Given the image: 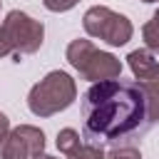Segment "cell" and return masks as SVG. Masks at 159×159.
I'll return each mask as SVG.
<instances>
[{
	"mask_svg": "<svg viewBox=\"0 0 159 159\" xmlns=\"http://www.w3.org/2000/svg\"><path fill=\"white\" fill-rule=\"evenodd\" d=\"M159 124V97L139 80L94 82L82 94V139L97 147H132Z\"/></svg>",
	"mask_w": 159,
	"mask_h": 159,
	"instance_id": "6da1fadb",
	"label": "cell"
},
{
	"mask_svg": "<svg viewBox=\"0 0 159 159\" xmlns=\"http://www.w3.org/2000/svg\"><path fill=\"white\" fill-rule=\"evenodd\" d=\"M77 99V84L75 80L62 72L55 70L50 75H45L27 94V107L35 117H52L62 109H67L72 102Z\"/></svg>",
	"mask_w": 159,
	"mask_h": 159,
	"instance_id": "7a4b0ae2",
	"label": "cell"
},
{
	"mask_svg": "<svg viewBox=\"0 0 159 159\" xmlns=\"http://www.w3.org/2000/svg\"><path fill=\"white\" fill-rule=\"evenodd\" d=\"M67 62L80 72L82 80H89V82L117 80L122 75V62L112 52L97 50L84 37H77L67 45Z\"/></svg>",
	"mask_w": 159,
	"mask_h": 159,
	"instance_id": "3957f363",
	"label": "cell"
},
{
	"mask_svg": "<svg viewBox=\"0 0 159 159\" xmlns=\"http://www.w3.org/2000/svg\"><path fill=\"white\" fill-rule=\"evenodd\" d=\"M82 25H84V32L89 37H97V40H104L107 45L112 47H122L132 40V22L127 15L122 12H114L112 7H104V5H94L84 12L82 17Z\"/></svg>",
	"mask_w": 159,
	"mask_h": 159,
	"instance_id": "277c9868",
	"label": "cell"
},
{
	"mask_svg": "<svg viewBox=\"0 0 159 159\" xmlns=\"http://www.w3.org/2000/svg\"><path fill=\"white\" fill-rule=\"evenodd\" d=\"M2 30L15 50L12 60L20 62L22 55H32L42 47V40H45V25L35 17H30L27 12L22 10H10L2 20Z\"/></svg>",
	"mask_w": 159,
	"mask_h": 159,
	"instance_id": "5b68a950",
	"label": "cell"
},
{
	"mask_svg": "<svg viewBox=\"0 0 159 159\" xmlns=\"http://www.w3.org/2000/svg\"><path fill=\"white\" fill-rule=\"evenodd\" d=\"M45 154V134L40 127L20 124L0 142V159H35Z\"/></svg>",
	"mask_w": 159,
	"mask_h": 159,
	"instance_id": "8992f818",
	"label": "cell"
},
{
	"mask_svg": "<svg viewBox=\"0 0 159 159\" xmlns=\"http://www.w3.org/2000/svg\"><path fill=\"white\" fill-rule=\"evenodd\" d=\"M80 144H82V139H80V134H77L72 127H65V129L57 132V149H60L65 157H70Z\"/></svg>",
	"mask_w": 159,
	"mask_h": 159,
	"instance_id": "52a82bcc",
	"label": "cell"
},
{
	"mask_svg": "<svg viewBox=\"0 0 159 159\" xmlns=\"http://www.w3.org/2000/svg\"><path fill=\"white\" fill-rule=\"evenodd\" d=\"M142 35H144V42H147V50L159 55V10L152 15V20L142 27Z\"/></svg>",
	"mask_w": 159,
	"mask_h": 159,
	"instance_id": "ba28073f",
	"label": "cell"
},
{
	"mask_svg": "<svg viewBox=\"0 0 159 159\" xmlns=\"http://www.w3.org/2000/svg\"><path fill=\"white\" fill-rule=\"evenodd\" d=\"M65 159H107V154H104V147L82 142V144H80L70 157H65Z\"/></svg>",
	"mask_w": 159,
	"mask_h": 159,
	"instance_id": "9c48e42d",
	"label": "cell"
},
{
	"mask_svg": "<svg viewBox=\"0 0 159 159\" xmlns=\"http://www.w3.org/2000/svg\"><path fill=\"white\" fill-rule=\"evenodd\" d=\"M107 159H142V152L137 147H119V149H112Z\"/></svg>",
	"mask_w": 159,
	"mask_h": 159,
	"instance_id": "30bf717a",
	"label": "cell"
},
{
	"mask_svg": "<svg viewBox=\"0 0 159 159\" xmlns=\"http://www.w3.org/2000/svg\"><path fill=\"white\" fill-rule=\"evenodd\" d=\"M77 2H80V0H42V5H45L47 10H52V12H67V10H72Z\"/></svg>",
	"mask_w": 159,
	"mask_h": 159,
	"instance_id": "8fae6325",
	"label": "cell"
},
{
	"mask_svg": "<svg viewBox=\"0 0 159 159\" xmlns=\"http://www.w3.org/2000/svg\"><path fill=\"white\" fill-rule=\"evenodd\" d=\"M7 55H15V50H12V45H10V40H7L5 30H2V25H0V57H7Z\"/></svg>",
	"mask_w": 159,
	"mask_h": 159,
	"instance_id": "7c38bea8",
	"label": "cell"
},
{
	"mask_svg": "<svg viewBox=\"0 0 159 159\" xmlns=\"http://www.w3.org/2000/svg\"><path fill=\"white\" fill-rule=\"evenodd\" d=\"M7 134H10V119H7V114L0 112V142H2Z\"/></svg>",
	"mask_w": 159,
	"mask_h": 159,
	"instance_id": "4fadbf2b",
	"label": "cell"
},
{
	"mask_svg": "<svg viewBox=\"0 0 159 159\" xmlns=\"http://www.w3.org/2000/svg\"><path fill=\"white\" fill-rule=\"evenodd\" d=\"M35 159H55V157H47V154H40V157H35Z\"/></svg>",
	"mask_w": 159,
	"mask_h": 159,
	"instance_id": "5bb4252c",
	"label": "cell"
},
{
	"mask_svg": "<svg viewBox=\"0 0 159 159\" xmlns=\"http://www.w3.org/2000/svg\"><path fill=\"white\" fill-rule=\"evenodd\" d=\"M142 2H159V0H142Z\"/></svg>",
	"mask_w": 159,
	"mask_h": 159,
	"instance_id": "9a60e30c",
	"label": "cell"
}]
</instances>
